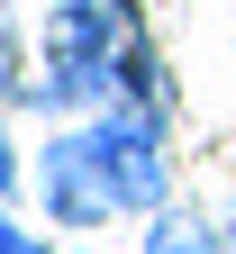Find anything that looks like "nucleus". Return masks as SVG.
<instances>
[{"label":"nucleus","mask_w":236,"mask_h":254,"mask_svg":"<svg viewBox=\"0 0 236 254\" xmlns=\"http://www.w3.org/2000/svg\"><path fill=\"white\" fill-rule=\"evenodd\" d=\"M146 37V18L127 0H64L46 18V73L27 100L73 118V109H118V73H127V46Z\"/></svg>","instance_id":"nucleus-1"},{"label":"nucleus","mask_w":236,"mask_h":254,"mask_svg":"<svg viewBox=\"0 0 236 254\" xmlns=\"http://www.w3.org/2000/svg\"><path fill=\"white\" fill-rule=\"evenodd\" d=\"M91 136H100V164H109L118 209H163V190H173V164H163V118H155V109H100Z\"/></svg>","instance_id":"nucleus-2"},{"label":"nucleus","mask_w":236,"mask_h":254,"mask_svg":"<svg viewBox=\"0 0 236 254\" xmlns=\"http://www.w3.org/2000/svg\"><path fill=\"white\" fill-rule=\"evenodd\" d=\"M37 190H46V218H64V227H100V218H118V190H109V164H100V136H91V127L46 136Z\"/></svg>","instance_id":"nucleus-3"},{"label":"nucleus","mask_w":236,"mask_h":254,"mask_svg":"<svg viewBox=\"0 0 236 254\" xmlns=\"http://www.w3.org/2000/svg\"><path fill=\"white\" fill-rule=\"evenodd\" d=\"M146 254H227L200 218H182V209H155V227H146Z\"/></svg>","instance_id":"nucleus-4"},{"label":"nucleus","mask_w":236,"mask_h":254,"mask_svg":"<svg viewBox=\"0 0 236 254\" xmlns=\"http://www.w3.org/2000/svg\"><path fill=\"white\" fill-rule=\"evenodd\" d=\"M27 91V64H18V18H9V0H0V100H18Z\"/></svg>","instance_id":"nucleus-5"},{"label":"nucleus","mask_w":236,"mask_h":254,"mask_svg":"<svg viewBox=\"0 0 236 254\" xmlns=\"http://www.w3.org/2000/svg\"><path fill=\"white\" fill-rule=\"evenodd\" d=\"M0 254H55V245H37L27 227H9V218H0Z\"/></svg>","instance_id":"nucleus-6"},{"label":"nucleus","mask_w":236,"mask_h":254,"mask_svg":"<svg viewBox=\"0 0 236 254\" xmlns=\"http://www.w3.org/2000/svg\"><path fill=\"white\" fill-rule=\"evenodd\" d=\"M18 190V154H9V127H0V200Z\"/></svg>","instance_id":"nucleus-7"},{"label":"nucleus","mask_w":236,"mask_h":254,"mask_svg":"<svg viewBox=\"0 0 236 254\" xmlns=\"http://www.w3.org/2000/svg\"><path fill=\"white\" fill-rule=\"evenodd\" d=\"M227 254H236V245H227Z\"/></svg>","instance_id":"nucleus-8"}]
</instances>
